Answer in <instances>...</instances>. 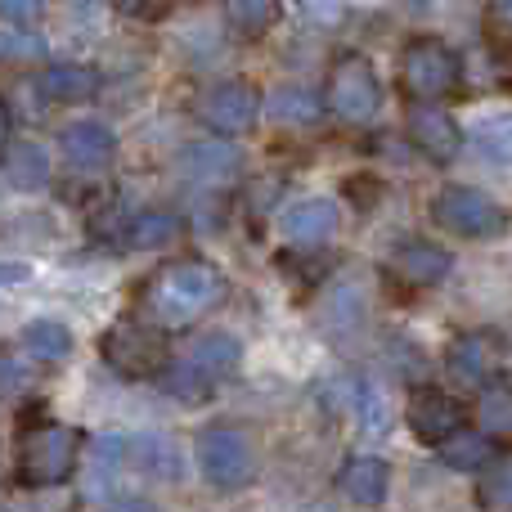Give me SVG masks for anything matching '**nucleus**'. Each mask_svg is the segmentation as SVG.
<instances>
[{"label": "nucleus", "instance_id": "13", "mask_svg": "<svg viewBox=\"0 0 512 512\" xmlns=\"http://www.w3.org/2000/svg\"><path fill=\"white\" fill-rule=\"evenodd\" d=\"M59 149L72 167L81 171H104L117 153V135L104 122H72L59 131Z\"/></svg>", "mask_w": 512, "mask_h": 512}, {"label": "nucleus", "instance_id": "31", "mask_svg": "<svg viewBox=\"0 0 512 512\" xmlns=\"http://www.w3.org/2000/svg\"><path fill=\"white\" fill-rule=\"evenodd\" d=\"M0 23H36L32 0H0Z\"/></svg>", "mask_w": 512, "mask_h": 512}, {"label": "nucleus", "instance_id": "21", "mask_svg": "<svg viewBox=\"0 0 512 512\" xmlns=\"http://www.w3.org/2000/svg\"><path fill=\"white\" fill-rule=\"evenodd\" d=\"M441 450V463L454 472H481L490 459H499L495 454V436L490 432H454L445 445H436Z\"/></svg>", "mask_w": 512, "mask_h": 512}, {"label": "nucleus", "instance_id": "22", "mask_svg": "<svg viewBox=\"0 0 512 512\" xmlns=\"http://www.w3.org/2000/svg\"><path fill=\"white\" fill-rule=\"evenodd\" d=\"M180 216L176 212H162V207H153V212H140V216H131V225H126V243L131 248H144V252H153V248H171V243L180 239Z\"/></svg>", "mask_w": 512, "mask_h": 512}, {"label": "nucleus", "instance_id": "33", "mask_svg": "<svg viewBox=\"0 0 512 512\" xmlns=\"http://www.w3.org/2000/svg\"><path fill=\"white\" fill-rule=\"evenodd\" d=\"M499 14H504V23L512 27V0H508V5H504V9H499Z\"/></svg>", "mask_w": 512, "mask_h": 512}, {"label": "nucleus", "instance_id": "27", "mask_svg": "<svg viewBox=\"0 0 512 512\" xmlns=\"http://www.w3.org/2000/svg\"><path fill=\"white\" fill-rule=\"evenodd\" d=\"M207 387H212V378H207V373L198 369V364H189V360L162 373V391H167V396L189 400V405H194V400H203V396H207Z\"/></svg>", "mask_w": 512, "mask_h": 512}, {"label": "nucleus", "instance_id": "29", "mask_svg": "<svg viewBox=\"0 0 512 512\" xmlns=\"http://www.w3.org/2000/svg\"><path fill=\"white\" fill-rule=\"evenodd\" d=\"M477 144H481V153H486L490 162H512V117H504V122H490V126H481V135H477Z\"/></svg>", "mask_w": 512, "mask_h": 512}, {"label": "nucleus", "instance_id": "14", "mask_svg": "<svg viewBox=\"0 0 512 512\" xmlns=\"http://www.w3.org/2000/svg\"><path fill=\"white\" fill-rule=\"evenodd\" d=\"M499 355H504V346H499L495 333H463L450 342V355H445V364H450V373L459 382H468V387H486L490 373H495Z\"/></svg>", "mask_w": 512, "mask_h": 512}, {"label": "nucleus", "instance_id": "28", "mask_svg": "<svg viewBox=\"0 0 512 512\" xmlns=\"http://www.w3.org/2000/svg\"><path fill=\"white\" fill-rule=\"evenodd\" d=\"M135 454H140V463L153 472V477H180V459H176V445L162 441V436H144V441H135Z\"/></svg>", "mask_w": 512, "mask_h": 512}, {"label": "nucleus", "instance_id": "25", "mask_svg": "<svg viewBox=\"0 0 512 512\" xmlns=\"http://www.w3.org/2000/svg\"><path fill=\"white\" fill-rule=\"evenodd\" d=\"M477 418H481V432L512 436V387H504V382H486L481 405H477Z\"/></svg>", "mask_w": 512, "mask_h": 512}, {"label": "nucleus", "instance_id": "20", "mask_svg": "<svg viewBox=\"0 0 512 512\" xmlns=\"http://www.w3.org/2000/svg\"><path fill=\"white\" fill-rule=\"evenodd\" d=\"M270 117L279 126H315L319 113L328 108V99H319V90L310 86H279L270 99H265Z\"/></svg>", "mask_w": 512, "mask_h": 512}, {"label": "nucleus", "instance_id": "26", "mask_svg": "<svg viewBox=\"0 0 512 512\" xmlns=\"http://www.w3.org/2000/svg\"><path fill=\"white\" fill-rule=\"evenodd\" d=\"M0 50L9 63L45 59V36L36 32V23H0Z\"/></svg>", "mask_w": 512, "mask_h": 512}, {"label": "nucleus", "instance_id": "18", "mask_svg": "<svg viewBox=\"0 0 512 512\" xmlns=\"http://www.w3.org/2000/svg\"><path fill=\"white\" fill-rule=\"evenodd\" d=\"M45 99L54 104H90L99 95V72L86 63H50L41 77Z\"/></svg>", "mask_w": 512, "mask_h": 512}, {"label": "nucleus", "instance_id": "17", "mask_svg": "<svg viewBox=\"0 0 512 512\" xmlns=\"http://www.w3.org/2000/svg\"><path fill=\"white\" fill-rule=\"evenodd\" d=\"M5 185L18 189V194H32V189L50 185V153L36 140H14L9 135L5 144Z\"/></svg>", "mask_w": 512, "mask_h": 512}, {"label": "nucleus", "instance_id": "3", "mask_svg": "<svg viewBox=\"0 0 512 512\" xmlns=\"http://www.w3.org/2000/svg\"><path fill=\"white\" fill-rule=\"evenodd\" d=\"M99 355L113 373L122 378H162L171 369V342L158 324L144 319H117L104 337H99Z\"/></svg>", "mask_w": 512, "mask_h": 512}, {"label": "nucleus", "instance_id": "24", "mask_svg": "<svg viewBox=\"0 0 512 512\" xmlns=\"http://www.w3.org/2000/svg\"><path fill=\"white\" fill-rule=\"evenodd\" d=\"M23 346L32 360H45V364H59L72 355V333L54 319H36V324L23 328Z\"/></svg>", "mask_w": 512, "mask_h": 512}, {"label": "nucleus", "instance_id": "30", "mask_svg": "<svg viewBox=\"0 0 512 512\" xmlns=\"http://www.w3.org/2000/svg\"><path fill=\"white\" fill-rule=\"evenodd\" d=\"M297 5H301V14H306L310 23H324V27L342 23V14H346L342 0H297Z\"/></svg>", "mask_w": 512, "mask_h": 512}, {"label": "nucleus", "instance_id": "1", "mask_svg": "<svg viewBox=\"0 0 512 512\" xmlns=\"http://www.w3.org/2000/svg\"><path fill=\"white\" fill-rule=\"evenodd\" d=\"M225 297H230V279L212 261H203V256H185V261L162 265L153 274L149 292H144L149 310L162 324H194L198 315L216 310Z\"/></svg>", "mask_w": 512, "mask_h": 512}, {"label": "nucleus", "instance_id": "9", "mask_svg": "<svg viewBox=\"0 0 512 512\" xmlns=\"http://www.w3.org/2000/svg\"><path fill=\"white\" fill-rule=\"evenodd\" d=\"M405 135H409V144H414V149L423 153L427 162H441V167L459 158V149H463L459 122H454V117L445 113L441 104H432V99H418V104L409 108Z\"/></svg>", "mask_w": 512, "mask_h": 512}, {"label": "nucleus", "instance_id": "15", "mask_svg": "<svg viewBox=\"0 0 512 512\" xmlns=\"http://www.w3.org/2000/svg\"><path fill=\"white\" fill-rule=\"evenodd\" d=\"M337 490L360 508H378L391 490V472H387V463L373 459V454H355V459H346L342 472H337Z\"/></svg>", "mask_w": 512, "mask_h": 512}, {"label": "nucleus", "instance_id": "19", "mask_svg": "<svg viewBox=\"0 0 512 512\" xmlns=\"http://www.w3.org/2000/svg\"><path fill=\"white\" fill-rule=\"evenodd\" d=\"M239 360H243L239 337L221 333V328H216V333H203L194 346H189V364H198V369H203L212 382L230 378V373L239 369Z\"/></svg>", "mask_w": 512, "mask_h": 512}, {"label": "nucleus", "instance_id": "5", "mask_svg": "<svg viewBox=\"0 0 512 512\" xmlns=\"http://www.w3.org/2000/svg\"><path fill=\"white\" fill-rule=\"evenodd\" d=\"M459 81H463V63L445 41H436V36H414V41L405 45V54H400V86L414 99H432L436 104V99L454 95Z\"/></svg>", "mask_w": 512, "mask_h": 512}, {"label": "nucleus", "instance_id": "8", "mask_svg": "<svg viewBox=\"0 0 512 512\" xmlns=\"http://www.w3.org/2000/svg\"><path fill=\"white\" fill-rule=\"evenodd\" d=\"M198 463H203V477L216 490H239L252 481V450L234 427H207V432H198Z\"/></svg>", "mask_w": 512, "mask_h": 512}, {"label": "nucleus", "instance_id": "32", "mask_svg": "<svg viewBox=\"0 0 512 512\" xmlns=\"http://www.w3.org/2000/svg\"><path fill=\"white\" fill-rule=\"evenodd\" d=\"M108 5L117 9V14H131V18H140V14H149L158 0H108Z\"/></svg>", "mask_w": 512, "mask_h": 512}, {"label": "nucleus", "instance_id": "7", "mask_svg": "<svg viewBox=\"0 0 512 512\" xmlns=\"http://www.w3.org/2000/svg\"><path fill=\"white\" fill-rule=\"evenodd\" d=\"M265 99L261 90L252 86V81H221V86H212L203 95V104H198V117H203L207 131L216 135H248L256 126V117H261Z\"/></svg>", "mask_w": 512, "mask_h": 512}, {"label": "nucleus", "instance_id": "12", "mask_svg": "<svg viewBox=\"0 0 512 512\" xmlns=\"http://www.w3.org/2000/svg\"><path fill=\"white\" fill-rule=\"evenodd\" d=\"M387 270L396 274L400 283L409 288H436L441 279H450L454 270V256L441 248V243H427V239H405L396 252H391Z\"/></svg>", "mask_w": 512, "mask_h": 512}, {"label": "nucleus", "instance_id": "16", "mask_svg": "<svg viewBox=\"0 0 512 512\" xmlns=\"http://www.w3.org/2000/svg\"><path fill=\"white\" fill-rule=\"evenodd\" d=\"M283 230H288V239L297 243V248H319V243H328L337 234V203H328V198H306V203L288 207Z\"/></svg>", "mask_w": 512, "mask_h": 512}, {"label": "nucleus", "instance_id": "2", "mask_svg": "<svg viewBox=\"0 0 512 512\" xmlns=\"http://www.w3.org/2000/svg\"><path fill=\"white\" fill-rule=\"evenodd\" d=\"M77 441L81 436L63 423L27 427L18 436V486L23 490H54L77 472Z\"/></svg>", "mask_w": 512, "mask_h": 512}, {"label": "nucleus", "instance_id": "34", "mask_svg": "<svg viewBox=\"0 0 512 512\" xmlns=\"http://www.w3.org/2000/svg\"><path fill=\"white\" fill-rule=\"evenodd\" d=\"M414 5H427V0H414Z\"/></svg>", "mask_w": 512, "mask_h": 512}, {"label": "nucleus", "instance_id": "23", "mask_svg": "<svg viewBox=\"0 0 512 512\" xmlns=\"http://www.w3.org/2000/svg\"><path fill=\"white\" fill-rule=\"evenodd\" d=\"M225 18H230L234 36L261 41V36L279 23V0H230V5H225Z\"/></svg>", "mask_w": 512, "mask_h": 512}, {"label": "nucleus", "instance_id": "11", "mask_svg": "<svg viewBox=\"0 0 512 512\" xmlns=\"http://www.w3.org/2000/svg\"><path fill=\"white\" fill-rule=\"evenodd\" d=\"M176 167H180V176L194 180V185L221 189V185H230V180L239 176L243 158H239V149L230 144V135H225V140H194V144H185V149H180V158H176Z\"/></svg>", "mask_w": 512, "mask_h": 512}, {"label": "nucleus", "instance_id": "4", "mask_svg": "<svg viewBox=\"0 0 512 512\" xmlns=\"http://www.w3.org/2000/svg\"><path fill=\"white\" fill-rule=\"evenodd\" d=\"M324 99H328V113L342 117L346 126L373 122L382 108V81H378V72H373V63L364 59V54H342V59L328 68Z\"/></svg>", "mask_w": 512, "mask_h": 512}, {"label": "nucleus", "instance_id": "6", "mask_svg": "<svg viewBox=\"0 0 512 512\" xmlns=\"http://www.w3.org/2000/svg\"><path fill=\"white\" fill-rule=\"evenodd\" d=\"M432 216L454 239H495V234L508 230V212L486 189H472V185H445L432 203Z\"/></svg>", "mask_w": 512, "mask_h": 512}, {"label": "nucleus", "instance_id": "10", "mask_svg": "<svg viewBox=\"0 0 512 512\" xmlns=\"http://www.w3.org/2000/svg\"><path fill=\"white\" fill-rule=\"evenodd\" d=\"M405 423L423 445H445L454 432H463V405L450 391L418 387L405 405Z\"/></svg>", "mask_w": 512, "mask_h": 512}]
</instances>
